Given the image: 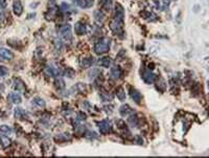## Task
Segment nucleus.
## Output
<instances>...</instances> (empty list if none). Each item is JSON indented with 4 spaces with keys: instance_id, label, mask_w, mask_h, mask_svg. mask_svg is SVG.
<instances>
[{
    "instance_id": "f257e3e1",
    "label": "nucleus",
    "mask_w": 209,
    "mask_h": 158,
    "mask_svg": "<svg viewBox=\"0 0 209 158\" xmlns=\"http://www.w3.org/2000/svg\"><path fill=\"white\" fill-rule=\"evenodd\" d=\"M124 11L121 4L117 3L115 5V16L111 22L110 28L114 35L120 36L124 34Z\"/></svg>"
},
{
    "instance_id": "f03ea898",
    "label": "nucleus",
    "mask_w": 209,
    "mask_h": 158,
    "mask_svg": "<svg viewBox=\"0 0 209 158\" xmlns=\"http://www.w3.org/2000/svg\"><path fill=\"white\" fill-rule=\"evenodd\" d=\"M110 46H111V40L107 37H104L99 39L94 45V51L97 54H102L109 51Z\"/></svg>"
},
{
    "instance_id": "7ed1b4c3",
    "label": "nucleus",
    "mask_w": 209,
    "mask_h": 158,
    "mask_svg": "<svg viewBox=\"0 0 209 158\" xmlns=\"http://www.w3.org/2000/svg\"><path fill=\"white\" fill-rule=\"evenodd\" d=\"M60 34H61L62 38H63L64 41L70 42L72 40V33H71V26L69 24H66V25L60 27Z\"/></svg>"
},
{
    "instance_id": "20e7f679",
    "label": "nucleus",
    "mask_w": 209,
    "mask_h": 158,
    "mask_svg": "<svg viewBox=\"0 0 209 158\" xmlns=\"http://www.w3.org/2000/svg\"><path fill=\"white\" fill-rule=\"evenodd\" d=\"M45 73L48 76H52V78H59L61 76V70L59 67L55 66L53 64H49L45 67Z\"/></svg>"
},
{
    "instance_id": "39448f33",
    "label": "nucleus",
    "mask_w": 209,
    "mask_h": 158,
    "mask_svg": "<svg viewBox=\"0 0 209 158\" xmlns=\"http://www.w3.org/2000/svg\"><path fill=\"white\" fill-rule=\"evenodd\" d=\"M98 129H99L100 133L102 134H108V133L111 132V125H110V123L108 121H102L98 123Z\"/></svg>"
},
{
    "instance_id": "423d86ee",
    "label": "nucleus",
    "mask_w": 209,
    "mask_h": 158,
    "mask_svg": "<svg viewBox=\"0 0 209 158\" xmlns=\"http://www.w3.org/2000/svg\"><path fill=\"white\" fill-rule=\"evenodd\" d=\"M74 32H75L76 35L83 36L87 33V26H86V24L84 23V22L78 21V22H76L75 25H74Z\"/></svg>"
},
{
    "instance_id": "0eeeda50",
    "label": "nucleus",
    "mask_w": 209,
    "mask_h": 158,
    "mask_svg": "<svg viewBox=\"0 0 209 158\" xmlns=\"http://www.w3.org/2000/svg\"><path fill=\"white\" fill-rule=\"evenodd\" d=\"M13 12L16 16L20 17L23 13V5H22L20 0H14L13 2Z\"/></svg>"
},
{
    "instance_id": "6e6552de",
    "label": "nucleus",
    "mask_w": 209,
    "mask_h": 158,
    "mask_svg": "<svg viewBox=\"0 0 209 158\" xmlns=\"http://www.w3.org/2000/svg\"><path fill=\"white\" fill-rule=\"evenodd\" d=\"M130 96H131V98H133L135 103H137V104L141 103V100H142L141 93L138 90H136L135 88H130Z\"/></svg>"
},
{
    "instance_id": "1a4fd4ad",
    "label": "nucleus",
    "mask_w": 209,
    "mask_h": 158,
    "mask_svg": "<svg viewBox=\"0 0 209 158\" xmlns=\"http://www.w3.org/2000/svg\"><path fill=\"white\" fill-rule=\"evenodd\" d=\"M142 79L146 84H153L156 80V74H154L151 71H143L142 73Z\"/></svg>"
},
{
    "instance_id": "9d476101",
    "label": "nucleus",
    "mask_w": 209,
    "mask_h": 158,
    "mask_svg": "<svg viewBox=\"0 0 209 158\" xmlns=\"http://www.w3.org/2000/svg\"><path fill=\"white\" fill-rule=\"evenodd\" d=\"M111 76L115 80H119L122 78V70L119 66H113L111 68Z\"/></svg>"
},
{
    "instance_id": "9b49d317",
    "label": "nucleus",
    "mask_w": 209,
    "mask_h": 158,
    "mask_svg": "<svg viewBox=\"0 0 209 158\" xmlns=\"http://www.w3.org/2000/svg\"><path fill=\"white\" fill-rule=\"evenodd\" d=\"M0 54L5 59V61H12L15 58V54L7 48H0Z\"/></svg>"
},
{
    "instance_id": "f8f14e48",
    "label": "nucleus",
    "mask_w": 209,
    "mask_h": 158,
    "mask_svg": "<svg viewBox=\"0 0 209 158\" xmlns=\"http://www.w3.org/2000/svg\"><path fill=\"white\" fill-rule=\"evenodd\" d=\"M31 105H33L34 107H37V108H45V102H44L43 98H39V96H36V98H34L33 100H31Z\"/></svg>"
},
{
    "instance_id": "ddd939ff",
    "label": "nucleus",
    "mask_w": 209,
    "mask_h": 158,
    "mask_svg": "<svg viewBox=\"0 0 209 158\" xmlns=\"http://www.w3.org/2000/svg\"><path fill=\"white\" fill-rule=\"evenodd\" d=\"M93 14H94V19H95V21L97 22V23H99V24L104 23L106 16H104V12H102V10H97V11H94Z\"/></svg>"
},
{
    "instance_id": "4468645a",
    "label": "nucleus",
    "mask_w": 209,
    "mask_h": 158,
    "mask_svg": "<svg viewBox=\"0 0 209 158\" xmlns=\"http://www.w3.org/2000/svg\"><path fill=\"white\" fill-rule=\"evenodd\" d=\"M14 88L17 91H23L25 89V84L21 79L15 78L14 79Z\"/></svg>"
},
{
    "instance_id": "2eb2a0df",
    "label": "nucleus",
    "mask_w": 209,
    "mask_h": 158,
    "mask_svg": "<svg viewBox=\"0 0 209 158\" xmlns=\"http://www.w3.org/2000/svg\"><path fill=\"white\" fill-rule=\"evenodd\" d=\"M9 98L10 101H11L12 103H14V104H20V103L22 102V98H21V96H20L19 93L17 92H12L9 94Z\"/></svg>"
},
{
    "instance_id": "dca6fc26",
    "label": "nucleus",
    "mask_w": 209,
    "mask_h": 158,
    "mask_svg": "<svg viewBox=\"0 0 209 158\" xmlns=\"http://www.w3.org/2000/svg\"><path fill=\"white\" fill-rule=\"evenodd\" d=\"M15 117L17 119H26L27 118V113L22 108H16L15 109Z\"/></svg>"
},
{
    "instance_id": "f3484780",
    "label": "nucleus",
    "mask_w": 209,
    "mask_h": 158,
    "mask_svg": "<svg viewBox=\"0 0 209 158\" xmlns=\"http://www.w3.org/2000/svg\"><path fill=\"white\" fill-rule=\"evenodd\" d=\"M98 64H99L102 67L109 68L110 66H111V59H110L109 57H104V58L98 60Z\"/></svg>"
},
{
    "instance_id": "a211bd4d",
    "label": "nucleus",
    "mask_w": 209,
    "mask_h": 158,
    "mask_svg": "<svg viewBox=\"0 0 209 158\" xmlns=\"http://www.w3.org/2000/svg\"><path fill=\"white\" fill-rule=\"evenodd\" d=\"M133 112V110H132V108H131L129 105H122L121 107L119 108V113L122 115V116H128L130 113Z\"/></svg>"
},
{
    "instance_id": "6ab92c4d",
    "label": "nucleus",
    "mask_w": 209,
    "mask_h": 158,
    "mask_svg": "<svg viewBox=\"0 0 209 158\" xmlns=\"http://www.w3.org/2000/svg\"><path fill=\"white\" fill-rule=\"evenodd\" d=\"M112 2H113V0H99V5L102 7L104 10L106 11H110L111 10V7H112Z\"/></svg>"
},
{
    "instance_id": "aec40b11",
    "label": "nucleus",
    "mask_w": 209,
    "mask_h": 158,
    "mask_svg": "<svg viewBox=\"0 0 209 158\" xmlns=\"http://www.w3.org/2000/svg\"><path fill=\"white\" fill-rule=\"evenodd\" d=\"M93 1L94 0H78L77 4L83 9H88L93 5Z\"/></svg>"
},
{
    "instance_id": "412c9836",
    "label": "nucleus",
    "mask_w": 209,
    "mask_h": 158,
    "mask_svg": "<svg viewBox=\"0 0 209 158\" xmlns=\"http://www.w3.org/2000/svg\"><path fill=\"white\" fill-rule=\"evenodd\" d=\"M92 63H93V58L92 57H89V58H84L81 62V65L83 68H89L90 66L92 65Z\"/></svg>"
},
{
    "instance_id": "4be33fe9",
    "label": "nucleus",
    "mask_w": 209,
    "mask_h": 158,
    "mask_svg": "<svg viewBox=\"0 0 209 158\" xmlns=\"http://www.w3.org/2000/svg\"><path fill=\"white\" fill-rule=\"evenodd\" d=\"M128 123H130L132 127H137L138 126V123H139V119H138L137 115H131L130 117L128 118Z\"/></svg>"
},
{
    "instance_id": "5701e85b",
    "label": "nucleus",
    "mask_w": 209,
    "mask_h": 158,
    "mask_svg": "<svg viewBox=\"0 0 209 158\" xmlns=\"http://www.w3.org/2000/svg\"><path fill=\"white\" fill-rule=\"evenodd\" d=\"M13 128L10 127V126H7V125H2L0 127V132L3 133V134H7V135H11L13 133Z\"/></svg>"
},
{
    "instance_id": "b1692460",
    "label": "nucleus",
    "mask_w": 209,
    "mask_h": 158,
    "mask_svg": "<svg viewBox=\"0 0 209 158\" xmlns=\"http://www.w3.org/2000/svg\"><path fill=\"white\" fill-rule=\"evenodd\" d=\"M11 146V140L7 137H0V147L2 149H7Z\"/></svg>"
},
{
    "instance_id": "393cba45",
    "label": "nucleus",
    "mask_w": 209,
    "mask_h": 158,
    "mask_svg": "<svg viewBox=\"0 0 209 158\" xmlns=\"http://www.w3.org/2000/svg\"><path fill=\"white\" fill-rule=\"evenodd\" d=\"M99 96H100V98H102L104 102H109V101H111L112 98H113V96H112L111 94H109L108 92H100Z\"/></svg>"
},
{
    "instance_id": "a878e982",
    "label": "nucleus",
    "mask_w": 209,
    "mask_h": 158,
    "mask_svg": "<svg viewBox=\"0 0 209 158\" xmlns=\"http://www.w3.org/2000/svg\"><path fill=\"white\" fill-rule=\"evenodd\" d=\"M117 98L119 101H121V102H124V100H126V92H124V90L122 88H119L117 90Z\"/></svg>"
},
{
    "instance_id": "bb28decb",
    "label": "nucleus",
    "mask_w": 209,
    "mask_h": 158,
    "mask_svg": "<svg viewBox=\"0 0 209 158\" xmlns=\"http://www.w3.org/2000/svg\"><path fill=\"white\" fill-rule=\"evenodd\" d=\"M55 84H56V87H57V88H59V89L65 88V82H64V80H63V79H61V78L57 79V80H56Z\"/></svg>"
},
{
    "instance_id": "cd10ccee",
    "label": "nucleus",
    "mask_w": 209,
    "mask_h": 158,
    "mask_svg": "<svg viewBox=\"0 0 209 158\" xmlns=\"http://www.w3.org/2000/svg\"><path fill=\"white\" fill-rule=\"evenodd\" d=\"M67 139H70V136L69 134H66V133H64V134H60L59 136L56 137V140H59V141H63V140H67Z\"/></svg>"
},
{
    "instance_id": "c85d7f7f",
    "label": "nucleus",
    "mask_w": 209,
    "mask_h": 158,
    "mask_svg": "<svg viewBox=\"0 0 209 158\" xmlns=\"http://www.w3.org/2000/svg\"><path fill=\"white\" fill-rule=\"evenodd\" d=\"M9 74V69L5 66H0V76H7Z\"/></svg>"
},
{
    "instance_id": "c756f323",
    "label": "nucleus",
    "mask_w": 209,
    "mask_h": 158,
    "mask_svg": "<svg viewBox=\"0 0 209 158\" xmlns=\"http://www.w3.org/2000/svg\"><path fill=\"white\" fill-rule=\"evenodd\" d=\"M69 10H70L69 4H67L66 2H63L61 4V11H63V12H69Z\"/></svg>"
},
{
    "instance_id": "7c9ffc66",
    "label": "nucleus",
    "mask_w": 209,
    "mask_h": 158,
    "mask_svg": "<svg viewBox=\"0 0 209 158\" xmlns=\"http://www.w3.org/2000/svg\"><path fill=\"white\" fill-rule=\"evenodd\" d=\"M65 74H66V76H68V78H73V76H74V71H73V70H72V69H70V68H68V69L66 70Z\"/></svg>"
},
{
    "instance_id": "2f4dec72",
    "label": "nucleus",
    "mask_w": 209,
    "mask_h": 158,
    "mask_svg": "<svg viewBox=\"0 0 209 158\" xmlns=\"http://www.w3.org/2000/svg\"><path fill=\"white\" fill-rule=\"evenodd\" d=\"M85 118H86V115L84 114L83 112L78 113V115H77V119H78V121H85Z\"/></svg>"
},
{
    "instance_id": "473e14b6",
    "label": "nucleus",
    "mask_w": 209,
    "mask_h": 158,
    "mask_svg": "<svg viewBox=\"0 0 209 158\" xmlns=\"http://www.w3.org/2000/svg\"><path fill=\"white\" fill-rule=\"evenodd\" d=\"M5 7H7V2L4 0H0V9H5Z\"/></svg>"
},
{
    "instance_id": "72a5a7b5",
    "label": "nucleus",
    "mask_w": 209,
    "mask_h": 158,
    "mask_svg": "<svg viewBox=\"0 0 209 158\" xmlns=\"http://www.w3.org/2000/svg\"><path fill=\"white\" fill-rule=\"evenodd\" d=\"M4 61H5V59L3 58V57L1 56V54H0V62H4Z\"/></svg>"
}]
</instances>
